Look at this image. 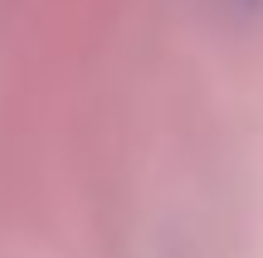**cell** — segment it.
Masks as SVG:
<instances>
[{
	"label": "cell",
	"mask_w": 263,
	"mask_h": 258,
	"mask_svg": "<svg viewBox=\"0 0 263 258\" xmlns=\"http://www.w3.org/2000/svg\"><path fill=\"white\" fill-rule=\"evenodd\" d=\"M234 5H244V10H258V5H263V0H234Z\"/></svg>",
	"instance_id": "1"
}]
</instances>
